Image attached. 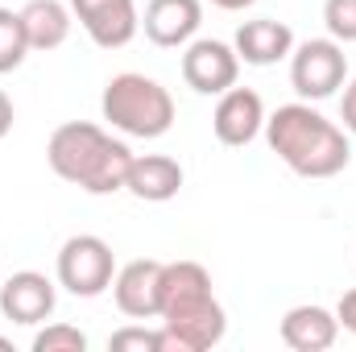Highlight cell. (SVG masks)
I'll return each mask as SVG.
<instances>
[{
  "instance_id": "cell-1",
  "label": "cell",
  "mask_w": 356,
  "mask_h": 352,
  "mask_svg": "<svg viewBox=\"0 0 356 352\" xmlns=\"http://www.w3.org/2000/svg\"><path fill=\"white\" fill-rule=\"evenodd\" d=\"M158 319L170 352H207L228 332V315L211 290V273L199 262H162Z\"/></svg>"
},
{
  "instance_id": "cell-2",
  "label": "cell",
  "mask_w": 356,
  "mask_h": 352,
  "mask_svg": "<svg viewBox=\"0 0 356 352\" xmlns=\"http://www.w3.org/2000/svg\"><path fill=\"white\" fill-rule=\"evenodd\" d=\"M266 141L277 162H286L298 178H336L353 162L348 133L307 99L282 104L273 116H266Z\"/></svg>"
},
{
  "instance_id": "cell-3",
  "label": "cell",
  "mask_w": 356,
  "mask_h": 352,
  "mask_svg": "<svg viewBox=\"0 0 356 352\" xmlns=\"http://www.w3.org/2000/svg\"><path fill=\"white\" fill-rule=\"evenodd\" d=\"M46 162L63 182H71L88 195H116V191H124L133 150L91 120H67L50 133Z\"/></svg>"
},
{
  "instance_id": "cell-4",
  "label": "cell",
  "mask_w": 356,
  "mask_h": 352,
  "mask_svg": "<svg viewBox=\"0 0 356 352\" xmlns=\"http://www.w3.org/2000/svg\"><path fill=\"white\" fill-rule=\"evenodd\" d=\"M99 112L124 137L154 141V137H166L175 125V95L149 75L124 71L108 79V88L99 95Z\"/></svg>"
},
{
  "instance_id": "cell-5",
  "label": "cell",
  "mask_w": 356,
  "mask_h": 352,
  "mask_svg": "<svg viewBox=\"0 0 356 352\" xmlns=\"http://www.w3.org/2000/svg\"><path fill=\"white\" fill-rule=\"evenodd\" d=\"M348 79V58L336 38H307L302 46L290 50V88L298 99H327L344 88Z\"/></svg>"
},
{
  "instance_id": "cell-6",
  "label": "cell",
  "mask_w": 356,
  "mask_h": 352,
  "mask_svg": "<svg viewBox=\"0 0 356 352\" xmlns=\"http://www.w3.org/2000/svg\"><path fill=\"white\" fill-rule=\"evenodd\" d=\"M116 278V253L104 237L79 232L58 249V286L71 290L75 298H95L112 286Z\"/></svg>"
},
{
  "instance_id": "cell-7",
  "label": "cell",
  "mask_w": 356,
  "mask_h": 352,
  "mask_svg": "<svg viewBox=\"0 0 356 352\" xmlns=\"http://www.w3.org/2000/svg\"><path fill=\"white\" fill-rule=\"evenodd\" d=\"M241 75V54L236 46L220 42V38H191L186 54H182V79L186 88L199 95H224L228 88H236Z\"/></svg>"
},
{
  "instance_id": "cell-8",
  "label": "cell",
  "mask_w": 356,
  "mask_h": 352,
  "mask_svg": "<svg viewBox=\"0 0 356 352\" xmlns=\"http://www.w3.org/2000/svg\"><path fill=\"white\" fill-rule=\"evenodd\" d=\"M71 13L79 17V25L99 50H120L141 29L137 0H71Z\"/></svg>"
},
{
  "instance_id": "cell-9",
  "label": "cell",
  "mask_w": 356,
  "mask_h": 352,
  "mask_svg": "<svg viewBox=\"0 0 356 352\" xmlns=\"http://www.w3.org/2000/svg\"><path fill=\"white\" fill-rule=\"evenodd\" d=\"M54 303H58V290L38 269H17L13 278L0 282V311H4V319H13L21 328L46 323L54 315Z\"/></svg>"
},
{
  "instance_id": "cell-10",
  "label": "cell",
  "mask_w": 356,
  "mask_h": 352,
  "mask_svg": "<svg viewBox=\"0 0 356 352\" xmlns=\"http://www.w3.org/2000/svg\"><path fill=\"white\" fill-rule=\"evenodd\" d=\"M112 298H116L120 315H129V319H158V303H162V262L137 257V262L120 265L116 278H112Z\"/></svg>"
},
{
  "instance_id": "cell-11",
  "label": "cell",
  "mask_w": 356,
  "mask_h": 352,
  "mask_svg": "<svg viewBox=\"0 0 356 352\" xmlns=\"http://www.w3.org/2000/svg\"><path fill=\"white\" fill-rule=\"evenodd\" d=\"M211 129L232 150L257 141V133L266 129V104H261V95L253 88H228L220 95L216 112H211Z\"/></svg>"
},
{
  "instance_id": "cell-12",
  "label": "cell",
  "mask_w": 356,
  "mask_h": 352,
  "mask_svg": "<svg viewBox=\"0 0 356 352\" xmlns=\"http://www.w3.org/2000/svg\"><path fill=\"white\" fill-rule=\"evenodd\" d=\"M199 25H203V4L199 0H149L145 17H141L145 38L162 50L186 46L199 33Z\"/></svg>"
},
{
  "instance_id": "cell-13",
  "label": "cell",
  "mask_w": 356,
  "mask_h": 352,
  "mask_svg": "<svg viewBox=\"0 0 356 352\" xmlns=\"http://www.w3.org/2000/svg\"><path fill=\"white\" fill-rule=\"evenodd\" d=\"M277 336L294 352H327L340 336V319H336V311H327L319 303H302V307H290L282 315Z\"/></svg>"
},
{
  "instance_id": "cell-14",
  "label": "cell",
  "mask_w": 356,
  "mask_h": 352,
  "mask_svg": "<svg viewBox=\"0 0 356 352\" xmlns=\"http://www.w3.org/2000/svg\"><path fill=\"white\" fill-rule=\"evenodd\" d=\"M182 166L170 154H133V166L124 178V191L141 203H170L182 191Z\"/></svg>"
},
{
  "instance_id": "cell-15",
  "label": "cell",
  "mask_w": 356,
  "mask_h": 352,
  "mask_svg": "<svg viewBox=\"0 0 356 352\" xmlns=\"http://www.w3.org/2000/svg\"><path fill=\"white\" fill-rule=\"evenodd\" d=\"M241 63L249 67H273L282 58H290L294 50V29L286 21H273V17H257V21H245L232 38Z\"/></svg>"
},
{
  "instance_id": "cell-16",
  "label": "cell",
  "mask_w": 356,
  "mask_h": 352,
  "mask_svg": "<svg viewBox=\"0 0 356 352\" xmlns=\"http://www.w3.org/2000/svg\"><path fill=\"white\" fill-rule=\"evenodd\" d=\"M71 21H75V13L63 0H29L21 8V25H25L29 50H58L71 38Z\"/></svg>"
},
{
  "instance_id": "cell-17",
  "label": "cell",
  "mask_w": 356,
  "mask_h": 352,
  "mask_svg": "<svg viewBox=\"0 0 356 352\" xmlns=\"http://www.w3.org/2000/svg\"><path fill=\"white\" fill-rule=\"evenodd\" d=\"M29 54V38H25V25H21V13L13 8H0V75L17 71Z\"/></svg>"
},
{
  "instance_id": "cell-18",
  "label": "cell",
  "mask_w": 356,
  "mask_h": 352,
  "mask_svg": "<svg viewBox=\"0 0 356 352\" xmlns=\"http://www.w3.org/2000/svg\"><path fill=\"white\" fill-rule=\"evenodd\" d=\"M83 349H88V336L75 323H46L33 336V352H83Z\"/></svg>"
},
{
  "instance_id": "cell-19",
  "label": "cell",
  "mask_w": 356,
  "mask_h": 352,
  "mask_svg": "<svg viewBox=\"0 0 356 352\" xmlns=\"http://www.w3.org/2000/svg\"><path fill=\"white\" fill-rule=\"evenodd\" d=\"M323 25H327V38H336L340 46L356 42V0H327Z\"/></svg>"
},
{
  "instance_id": "cell-20",
  "label": "cell",
  "mask_w": 356,
  "mask_h": 352,
  "mask_svg": "<svg viewBox=\"0 0 356 352\" xmlns=\"http://www.w3.org/2000/svg\"><path fill=\"white\" fill-rule=\"evenodd\" d=\"M108 349H145V352H170L166 332H149V328H124V332H112L108 336Z\"/></svg>"
},
{
  "instance_id": "cell-21",
  "label": "cell",
  "mask_w": 356,
  "mask_h": 352,
  "mask_svg": "<svg viewBox=\"0 0 356 352\" xmlns=\"http://www.w3.org/2000/svg\"><path fill=\"white\" fill-rule=\"evenodd\" d=\"M336 319H340L344 332H353L356 336V290H344V294H340V303H336Z\"/></svg>"
},
{
  "instance_id": "cell-22",
  "label": "cell",
  "mask_w": 356,
  "mask_h": 352,
  "mask_svg": "<svg viewBox=\"0 0 356 352\" xmlns=\"http://www.w3.org/2000/svg\"><path fill=\"white\" fill-rule=\"evenodd\" d=\"M340 120H344V133L356 137V79L344 83V99H340Z\"/></svg>"
},
{
  "instance_id": "cell-23",
  "label": "cell",
  "mask_w": 356,
  "mask_h": 352,
  "mask_svg": "<svg viewBox=\"0 0 356 352\" xmlns=\"http://www.w3.org/2000/svg\"><path fill=\"white\" fill-rule=\"evenodd\" d=\"M13 120H17V112H13V99L4 95V88H0V137H8V133H13Z\"/></svg>"
},
{
  "instance_id": "cell-24",
  "label": "cell",
  "mask_w": 356,
  "mask_h": 352,
  "mask_svg": "<svg viewBox=\"0 0 356 352\" xmlns=\"http://www.w3.org/2000/svg\"><path fill=\"white\" fill-rule=\"evenodd\" d=\"M216 8H224V13H241V8H249V4H257V0H211Z\"/></svg>"
}]
</instances>
